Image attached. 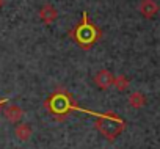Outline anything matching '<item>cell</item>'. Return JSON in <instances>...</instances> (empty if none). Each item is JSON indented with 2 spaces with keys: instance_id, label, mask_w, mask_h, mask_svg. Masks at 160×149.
Listing matches in <instances>:
<instances>
[{
  "instance_id": "1",
  "label": "cell",
  "mask_w": 160,
  "mask_h": 149,
  "mask_svg": "<svg viewBox=\"0 0 160 149\" xmlns=\"http://www.w3.org/2000/svg\"><path fill=\"white\" fill-rule=\"evenodd\" d=\"M44 107L53 115L55 119L58 121H63L66 119V116L69 115V112L72 110H78L82 112V108L77 107L75 102H74V97L71 96V93L66 90V88H58L57 91H53L47 101L44 102Z\"/></svg>"
},
{
  "instance_id": "2",
  "label": "cell",
  "mask_w": 160,
  "mask_h": 149,
  "mask_svg": "<svg viewBox=\"0 0 160 149\" xmlns=\"http://www.w3.org/2000/svg\"><path fill=\"white\" fill-rule=\"evenodd\" d=\"M69 35H71V38H72L80 47H82V49L88 50L90 47H93V46L99 41V38H101L102 33H101V30L90 21L88 13L83 11L80 24L75 25V27L69 32Z\"/></svg>"
},
{
  "instance_id": "3",
  "label": "cell",
  "mask_w": 160,
  "mask_h": 149,
  "mask_svg": "<svg viewBox=\"0 0 160 149\" xmlns=\"http://www.w3.org/2000/svg\"><path fill=\"white\" fill-rule=\"evenodd\" d=\"M82 112L90 113L96 118V129L107 140H115L126 127V122L113 112H107V113H96V112H90V110H82Z\"/></svg>"
},
{
  "instance_id": "4",
  "label": "cell",
  "mask_w": 160,
  "mask_h": 149,
  "mask_svg": "<svg viewBox=\"0 0 160 149\" xmlns=\"http://www.w3.org/2000/svg\"><path fill=\"white\" fill-rule=\"evenodd\" d=\"M113 79H115V76L108 69H101L94 76V83L101 90H108L113 85Z\"/></svg>"
},
{
  "instance_id": "5",
  "label": "cell",
  "mask_w": 160,
  "mask_h": 149,
  "mask_svg": "<svg viewBox=\"0 0 160 149\" xmlns=\"http://www.w3.org/2000/svg\"><path fill=\"white\" fill-rule=\"evenodd\" d=\"M140 13L146 19H152L158 13V5L155 0H141L140 3Z\"/></svg>"
},
{
  "instance_id": "6",
  "label": "cell",
  "mask_w": 160,
  "mask_h": 149,
  "mask_svg": "<svg viewBox=\"0 0 160 149\" xmlns=\"http://www.w3.org/2000/svg\"><path fill=\"white\" fill-rule=\"evenodd\" d=\"M58 17V11L50 5V3H46L41 10H39V19L46 24V25H50L57 21Z\"/></svg>"
},
{
  "instance_id": "7",
  "label": "cell",
  "mask_w": 160,
  "mask_h": 149,
  "mask_svg": "<svg viewBox=\"0 0 160 149\" xmlns=\"http://www.w3.org/2000/svg\"><path fill=\"white\" fill-rule=\"evenodd\" d=\"M3 115H5V118H7L10 122L16 124V122H19V121L22 119L24 110H22L19 105H13V104H11V105H7V107H5Z\"/></svg>"
},
{
  "instance_id": "8",
  "label": "cell",
  "mask_w": 160,
  "mask_h": 149,
  "mask_svg": "<svg viewBox=\"0 0 160 149\" xmlns=\"http://www.w3.org/2000/svg\"><path fill=\"white\" fill-rule=\"evenodd\" d=\"M32 133H33V130H32L30 124H19V126H16V129H14V135H16V138H19L21 141H28V140L32 138Z\"/></svg>"
},
{
  "instance_id": "9",
  "label": "cell",
  "mask_w": 160,
  "mask_h": 149,
  "mask_svg": "<svg viewBox=\"0 0 160 149\" xmlns=\"http://www.w3.org/2000/svg\"><path fill=\"white\" fill-rule=\"evenodd\" d=\"M144 104H146V97H144L143 93L135 91V93H132V94L129 96V105H130V107H133V108H141Z\"/></svg>"
},
{
  "instance_id": "10",
  "label": "cell",
  "mask_w": 160,
  "mask_h": 149,
  "mask_svg": "<svg viewBox=\"0 0 160 149\" xmlns=\"http://www.w3.org/2000/svg\"><path fill=\"white\" fill-rule=\"evenodd\" d=\"M129 79L126 77V76H118V77H115L113 79V85H115V88L118 90V91H124V90H127L129 88Z\"/></svg>"
},
{
  "instance_id": "11",
  "label": "cell",
  "mask_w": 160,
  "mask_h": 149,
  "mask_svg": "<svg viewBox=\"0 0 160 149\" xmlns=\"http://www.w3.org/2000/svg\"><path fill=\"white\" fill-rule=\"evenodd\" d=\"M7 101H8V99H0V107H2L3 104H7Z\"/></svg>"
},
{
  "instance_id": "12",
  "label": "cell",
  "mask_w": 160,
  "mask_h": 149,
  "mask_svg": "<svg viewBox=\"0 0 160 149\" xmlns=\"http://www.w3.org/2000/svg\"><path fill=\"white\" fill-rule=\"evenodd\" d=\"M3 7V0H0V8H2Z\"/></svg>"
}]
</instances>
